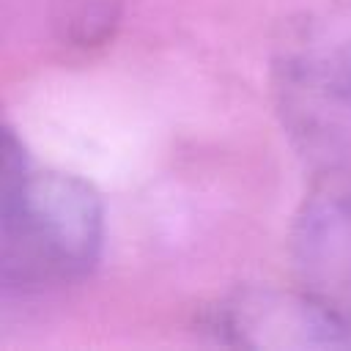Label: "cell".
<instances>
[{"label":"cell","mask_w":351,"mask_h":351,"mask_svg":"<svg viewBox=\"0 0 351 351\" xmlns=\"http://www.w3.org/2000/svg\"><path fill=\"white\" fill-rule=\"evenodd\" d=\"M0 280L5 291H44L90 274L104 244L99 192L71 173L33 170L14 129L3 132Z\"/></svg>","instance_id":"6da1fadb"},{"label":"cell","mask_w":351,"mask_h":351,"mask_svg":"<svg viewBox=\"0 0 351 351\" xmlns=\"http://www.w3.org/2000/svg\"><path fill=\"white\" fill-rule=\"evenodd\" d=\"M274 112L315 173L351 156V0H321L288 16L269 66Z\"/></svg>","instance_id":"7a4b0ae2"},{"label":"cell","mask_w":351,"mask_h":351,"mask_svg":"<svg viewBox=\"0 0 351 351\" xmlns=\"http://www.w3.org/2000/svg\"><path fill=\"white\" fill-rule=\"evenodd\" d=\"M203 332L241 348H351V318L304 285L241 288L200 315Z\"/></svg>","instance_id":"3957f363"},{"label":"cell","mask_w":351,"mask_h":351,"mask_svg":"<svg viewBox=\"0 0 351 351\" xmlns=\"http://www.w3.org/2000/svg\"><path fill=\"white\" fill-rule=\"evenodd\" d=\"M299 282L351 318V167L315 173L291 228Z\"/></svg>","instance_id":"277c9868"}]
</instances>
